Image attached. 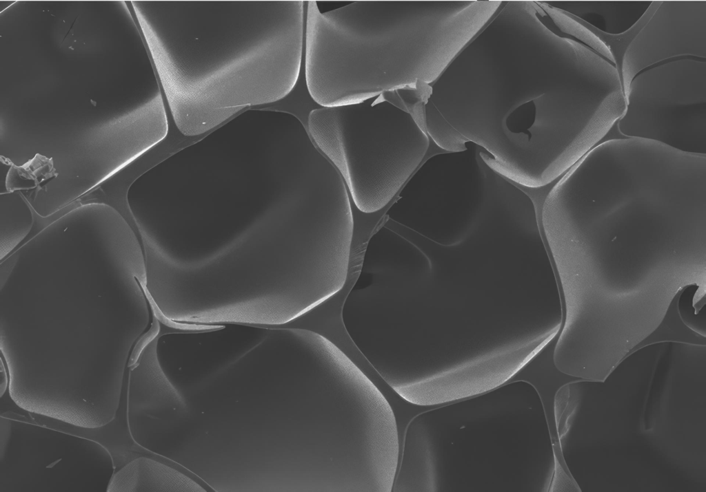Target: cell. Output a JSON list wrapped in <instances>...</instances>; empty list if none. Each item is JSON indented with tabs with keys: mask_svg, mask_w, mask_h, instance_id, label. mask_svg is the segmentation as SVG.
Instances as JSON below:
<instances>
[{
	"mask_svg": "<svg viewBox=\"0 0 706 492\" xmlns=\"http://www.w3.org/2000/svg\"><path fill=\"white\" fill-rule=\"evenodd\" d=\"M305 1H165L161 36L145 30L170 111L185 136L203 133L296 85Z\"/></svg>",
	"mask_w": 706,
	"mask_h": 492,
	"instance_id": "cell-1",
	"label": "cell"
},
{
	"mask_svg": "<svg viewBox=\"0 0 706 492\" xmlns=\"http://www.w3.org/2000/svg\"><path fill=\"white\" fill-rule=\"evenodd\" d=\"M307 129L342 176L356 207L386 206L423 160L430 137L403 103L383 93L362 102L314 108Z\"/></svg>",
	"mask_w": 706,
	"mask_h": 492,
	"instance_id": "cell-3",
	"label": "cell"
},
{
	"mask_svg": "<svg viewBox=\"0 0 706 492\" xmlns=\"http://www.w3.org/2000/svg\"><path fill=\"white\" fill-rule=\"evenodd\" d=\"M306 8L305 78L312 99L332 107L430 84L436 32L430 1L361 0L327 12Z\"/></svg>",
	"mask_w": 706,
	"mask_h": 492,
	"instance_id": "cell-2",
	"label": "cell"
},
{
	"mask_svg": "<svg viewBox=\"0 0 706 492\" xmlns=\"http://www.w3.org/2000/svg\"><path fill=\"white\" fill-rule=\"evenodd\" d=\"M53 162L37 154L32 160L22 166L17 167L11 163L6 177V189L8 192L36 189L38 192L44 182L56 177Z\"/></svg>",
	"mask_w": 706,
	"mask_h": 492,
	"instance_id": "cell-6",
	"label": "cell"
},
{
	"mask_svg": "<svg viewBox=\"0 0 706 492\" xmlns=\"http://www.w3.org/2000/svg\"><path fill=\"white\" fill-rule=\"evenodd\" d=\"M549 332L478 357L442 372L392 387L404 400L436 405L496 389L514 377L553 339Z\"/></svg>",
	"mask_w": 706,
	"mask_h": 492,
	"instance_id": "cell-4",
	"label": "cell"
},
{
	"mask_svg": "<svg viewBox=\"0 0 706 492\" xmlns=\"http://www.w3.org/2000/svg\"><path fill=\"white\" fill-rule=\"evenodd\" d=\"M108 491H205L190 478L157 461L137 458L114 473Z\"/></svg>",
	"mask_w": 706,
	"mask_h": 492,
	"instance_id": "cell-5",
	"label": "cell"
}]
</instances>
